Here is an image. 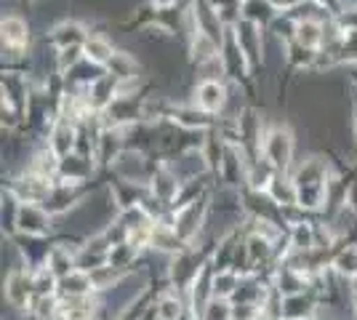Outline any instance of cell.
<instances>
[{
	"label": "cell",
	"mask_w": 357,
	"mask_h": 320,
	"mask_svg": "<svg viewBox=\"0 0 357 320\" xmlns=\"http://www.w3.org/2000/svg\"><path fill=\"white\" fill-rule=\"evenodd\" d=\"M333 270L347 277V280H352L357 275V245H344L336 251V257H333Z\"/></svg>",
	"instance_id": "obj_15"
},
{
	"label": "cell",
	"mask_w": 357,
	"mask_h": 320,
	"mask_svg": "<svg viewBox=\"0 0 357 320\" xmlns=\"http://www.w3.org/2000/svg\"><path fill=\"white\" fill-rule=\"evenodd\" d=\"M139 299H142V302H149V294H144V296H134V302H128V310H134V305H139ZM147 310H149V307H147ZM147 310H136L134 320L142 318V312H147ZM118 320H131V315H128V312H123Z\"/></svg>",
	"instance_id": "obj_18"
},
{
	"label": "cell",
	"mask_w": 357,
	"mask_h": 320,
	"mask_svg": "<svg viewBox=\"0 0 357 320\" xmlns=\"http://www.w3.org/2000/svg\"><path fill=\"white\" fill-rule=\"evenodd\" d=\"M240 14H243L245 22H251L261 30H269V24L280 16V11L275 8L272 0H243L240 3Z\"/></svg>",
	"instance_id": "obj_9"
},
{
	"label": "cell",
	"mask_w": 357,
	"mask_h": 320,
	"mask_svg": "<svg viewBox=\"0 0 357 320\" xmlns=\"http://www.w3.org/2000/svg\"><path fill=\"white\" fill-rule=\"evenodd\" d=\"M112 77H118L120 83H128L139 77V61L134 59V54L128 51H115V56L109 59V64L105 67Z\"/></svg>",
	"instance_id": "obj_12"
},
{
	"label": "cell",
	"mask_w": 357,
	"mask_h": 320,
	"mask_svg": "<svg viewBox=\"0 0 357 320\" xmlns=\"http://www.w3.org/2000/svg\"><path fill=\"white\" fill-rule=\"evenodd\" d=\"M38 299L32 283V267H11L6 275V302L14 310H32Z\"/></svg>",
	"instance_id": "obj_2"
},
{
	"label": "cell",
	"mask_w": 357,
	"mask_h": 320,
	"mask_svg": "<svg viewBox=\"0 0 357 320\" xmlns=\"http://www.w3.org/2000/svg\"><path fill=\"white\" fill-rule=\"evenodd\" d=\"M355 318H357V296H355Z\"/></svg>",
	"instance_id": "obj_21"
},
{
	"label": "cell",
	"mask_w": 357,
	"mask_h": 320,
	"mask_svg": "<svg viewBox=\"0 0 357 320\" xmlns=\"http://www.w3.org/2000/svg\"><path fill=\"white\" fill-rule=\"evenodd\" d=\"M54 229V216L40 203H22L19 208V232L27 238H48Z\"/></svg>",
	"instance_id": "obj_5"
},
{
	"label": "cell",
	"mask_w": 357,
	"mask_h": 320,
	"mask_svg": "<svg viewBox=\"0 0 357 320\" xmlns=\"http://www.w3.org/2000/svg\"><path fill=\"white\" fill-rule=\"evenodd\" d=\"M200 320H232V299L211 296L208 305L200 312Z\"/></svg>",
	"instance_id": "obj_17"
},
{
	"label": "cell",
	"mask_w": 357,
	"mask_h": 320,
	"mask_svg": "<svg viewBox=\"0 0 357 320\" xmlns=\"http://www.w3.org/2000/svg\"><path fill=\"white\" fill-rule=\"evenodd\" d=\"M91 294H99L93 286V277L86 270H75V273L64 275L59 280V291L56 296L59 299H77V296H91Z\"/></svg>",
	"instance_id": "obj_8"
},
{
	"label": "cell",
	"mask_w": 357,
	"mask_h": 320,
	"mask_svg": "<svg viewBox=\"0 0 357 320\" xmlns=\"http://www.w3.org/2000/svg\"><path fill=\"white\" fill-rule=\"evenodd\" d=\"M267 195L275 200L280 208H294V206H298V187L291 174H280V171H278L275 179L269 182Z\"/></svg>",
	"instance_id": "obj_10"
},
{
	"label": "cell",
	"mask_w": 357,
	"mask_h": 320,
	"mask_svg": "<svg viewBox=\"0 0 357 320\" xmlns=\"http://www.w3.org/2000/svg\"><path fill=\"white\" fill-rule=\"evenodd\" d=\"M296 43H301L304 48H312V51H320L323 46V22H312V19H304L298 22L296 27Z\"/></svg>",
	"instance_id": "obj_14"
},
{
	"label": "cell",
	"mask_w": 357,
	"mask_h": 320,
	"mask_svg": "<svg viewBox=\"0 0 357 320\" xmlns=\"http://www.w3.org/2000/svg\"><path fill=\"white\" fill-rule=\"evenodd\" d=\"M91 174H93V158L83 153H70L59 160V182L70 184H86Z\"/></svg>",
	"instance_id": "obj_6"
},
{
	"label": "cell",
	"mask_w": 357,
	"mask_h": 320,
	"mask_svg": "<svg viewBox=\"0 0 357 320\" xmlns=\"http://www.w3.org/2000/svg\"><path fill=\"white\" fill-rule=\"evenodd\" d=\"M0 30H3V54L8 59H19V56L27 54V48H30V24H27L24 16H3Z\"/></svg>",
	"instance_id": "obj_3"
},
{
	"label": "cell",
	"mask_w": 357,
	"mask_h": 320,
	"mask_svg": "<svg viewBox=\"0 0 357 320\" xmlns=\"http://www.w3.org/2000/svg\"><path fill=\"white\" fill-rule=\"evenodd\" d=\"M89 35H91V32L86 30L80 22H75V19H64V22H59V24L51 30L48 40H51V43L56 46V51H59V48L83 46Z\"/></svg>",
	"instance_id": "obj_7"
},
{
	"label": "cell",
	"mask_w": 357,
	"mask_h": 320,
	"mask_svg": "<svg viewBox=\"0 0 357 320\" xmlns=\"http://www.w3.org/2000/svg\"><path fill=\"white\" fill-rule=\"evenodd\" d=\"M195 107H200L208 115H219L229 105V89L224 80H200L195 86Z\"/></svg>",
	"instance_id": "obj_4"
},
{
	"label": "cell",
	"mask_w": 357,
	"mask_h": 320,
	"mask_svg": "<svg viewBox=\"0 0 357 320\" xmlns=\"http://www.w3.org/2000/svg\"><path fill=\"white\" fill-rule=\"evenodd\" d=\"M349 289H352V294L357 296V275L352 277V280H349Z\"/></svg>",
	"instance_id": "obj_20"
},
{
	"label": "cell",
	"mask_w": 357,
	"mask_h": 320,
	"mask_svg": "<svg viewBox=\"0 0 357 320\" xmlns=\"http://www.w3.org/2000/svg\"><path fill=\"white\" fill-rule=\"evenodd\" d=\"M178 0H152V6L155 8H174Z\"/></svg>",
	"instance_id": "obj_19"
},
{
	"label": "cell",
	"mask_w": 357,
	"mask_h": 320,
	"mask_svg": "<svg viewBox=\"0 0 357 320\" xmlns=\"http://www.w3.org/2000/svg\"><path fill=\"white\" fill-rule=\"evenodd\" d=\"M187 307L184 302L178 299L176 294H163V296H158V315L163 320H181L187 312H184Z\"/></svg>",
	"instance_id": "obj_16"
},
{
	"label": "cell",
	"mask_w": 357,
	"mask_h": 320,
	"mask_svg": "<svg viewBox=\"0 0 357 320\" xmlns=\"http://www.w3.org/2000/svg\"><path fill=\"white\" fill-rule=\"evenodd\" d=\"M83 56L89 61H93V64H99V67H107L109 59L115 56V46L109 43L107 35L91 32L89 38H86V43H83Z\"/></svg>",
	"instance_id": "obj_11"
},
{
	"label": "cell",
	"mask_w": 357,
	"mask_h": 320,
	"mask_svg": "<svg viewBox=\"0 0 357 320\" xmlns=\"http://www.w3.org/2000/svg\"><path fill=\"white\" fill-rule=\"evenodd\" d=\"M240 280H243V275L235 273V270H213V280H211V286H213V296L232 299V296H235V291L240 289Z\"/></svg>",
	"instance_id": "obj_13"
},
{
	"label": "cell",
	"mask_w": 357,
	"mask_h": 320,
	"mask_svg": "<svg viewBox=\"0 0 357 320\" xmlns=\"http://www.w3.org/2000/svg\"><path fill=\"white\" fill-rule=\"evenodd\" d=\"M294 150H296V139L291 134V128L288 125H272L261 137L259 158H264L275 171L288 174L291 163H294Z\"/></svg>",
	"instance_id": "obj_1"
}]
</instances>
